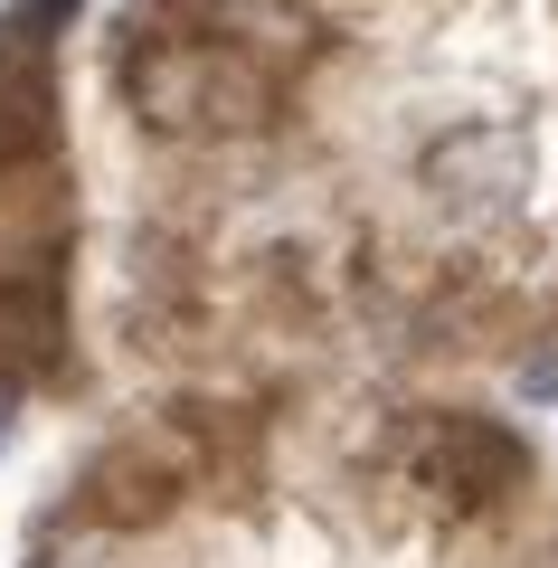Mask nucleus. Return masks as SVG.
Returning a JSON list of instances; mask_svg holds the SVG:
<instances>
[{"instance_id": "obj_1", "label": "nucleus", "mask_w": 558, "mask_h": 568, "mask_svg": "<svg viewBox=\"0 0 558 568\" xmlns=\"http://www.w3.org/2000/svg\"><path fill=\"white\" fill-rule=\"evenodd\" d=\"M48 133V85L29 58H0V162H20L29 142Z\"/></svg>"}]
</instances>
